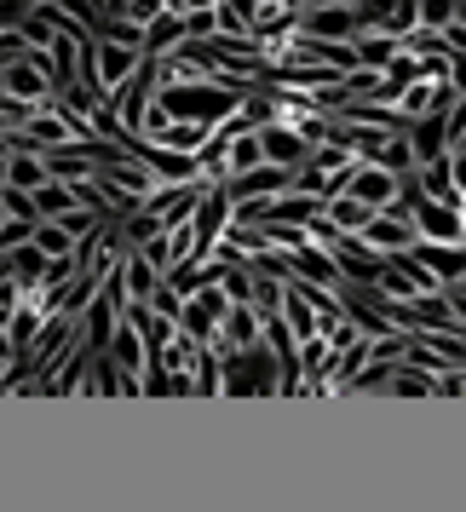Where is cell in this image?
<instances>
[{"mask_svg":"<svg viewBox=\"0 0 466 512\" xmlns=\"http://www.w3.org/2000/svg\"><path fill=\"white\" fill-rule=\"evenodd\" d=\"M415 6H420V29H449L461 0H415Z\"/></svg>","mask_w":466,"mask_h":512,"instance_id":"ffe728a7","label":"cell"},{"mask_svg":"<svg viewBox=\"0 0 466 512\" xmlns=\"http://www.w3.org/2000/svg\"><path fill=\"white\" fill-rule=\"evenodd\" d=\"M121 282H127V294H133L139 305H150V300H156V288H162L167 277L139 254V248H133V254H127V265H121Z\"/></svg>","mask_w":466,"mask_h":512,"instance_id":"5bb4252c","label":"cell"},{"mask_svg":"<svg viewBox=\"0 0 466 512\" xmlns=\"http://www.w3.org/2000/svg\"><path fill=\"white\" fill-rule=\"evenodd\" d=\"M438 397H466V369L438 374Z\"/></svg>","mask_w":466,"mask_h":512,"instance_id":"603a6c76","label":"cell"},{"mask_svg":"<svg viewBox=\"0 0 466 512\" xmlns=\"http://www.w3.org/2000/svg\"><path fill=\"white\" fill-rule=\"evenodd\" d=\"M35 6H41V0H35Z\"/></svg>","mask_w":466,"mask_h":512,"instance_id":"83f0119b","label":"cell"},{"mask_svg":"<svg viewBox=\"0 0 466 512\" xmlns=\"http://www.w3.org/2000/svg\"><path fill=\"white\" fill-rule=\"evenodd\" d=\"M282 317H288V328H294L300 340H311V334H323V311L311 305V294H305L300 282H288V294H282Z\"/></svg>","mask_w":466,"mask_h":512,"instance_id":"30bf717a","label":"cell"},{"mask_svg":"<svg viewBox=\"0 0 466 512\" xmlns=\"http://www.w3.org/2000/svg\"><path fill=\"white\" fill-rule=\"evenodd\" d=\"M357 162H363V156H357V150H351V144H317V150H311V162L300 167V173H294V190H311V196H340V190L351 185V173H357Z\"/></svg>","mask_w":466,"mask_h":512,"instance_id":"7a4b0ae2","label":"cell"},{"mask_svg":"<svg viewBox=\"0 0 466 512\" xmlns=\"http://www.w3.org/2000/svg\"><path fill=\"white\" fill-rule=\"evenodd\" d=\"M259 340H265V311H259V305H231L213 346L219 351H242V346H259Z\"/></svg>","mask_w":466,"mask_h":512,"instance_id":"8992f818","label":"cell"},{"mask_svg":"<svg viewBox=\"0 0 466 512\" xmlns=\"http://www.w3.org/2000/svg\"><path fill=\"white\" fill-rule=\"evenodd\" d=\"M374 213H380V208H369V202H363V196H351V190L328 196V219H334V225H340L346 236H363V231H369Z\"/></svg>","mask_w":466,"mask_h":512,"instance_id":"4fadbf2b","label":"cell"},{"mask_svg":"<svg viewBox=\"0 0 466 512\" xmlns=\"http://www.w3.org/2000/svg\"><path fill=\"white\" fill-rule=\"evenodd\" d=\"M415 185L426 190V196H438V202H461V208H466L461 185H455V156H438V162H426V167L415 173Z\"/></svg>","mask_w":466,"mask_h":512,"instance_id":"7c38bea8","label":"cell"},{"mask_svg":"<svg viewBox=\"0 0 466 512\" xmlns=\"http://www.w3.org/2000/svg\"><path fill=\"white\" fill-rule=\"evenodd\" d=\"M219 288L231 294V305H254V265H248V259H236V265H225V277H219Z\"/></svg>","mask_w":466,"mask_h":512,"instance_id":"ac0fdd59","label":"cell"},{"mask_svg":"<svg viewBox=\"0 0 466 512\" xmlns=\"http://www.w3.org/2000/svg\"><path fill=\"white\" fill-rule=\"evenodd\" d=\"M397 58H403V35H392V29L357 35V64H363V70H392Z\"/></svg>","mask_w":466,"mask_h":512,"instance_id":"ba28073f","label":"cell"},{"mask_svg":"<svg viewBox=\"0 0 466 512\" xmlns=\"http://www.w3.org/2000/svg\"><path fill=\"white\" fill-rule=\"evenodd\" d=\"M139 254L150 259V265H156V271H162V277H173V265H179V259H173V236H167V231L156 236V242H144Z\"/></svg>","mask_w":466,"mask_h":512,"instance_id":"44dd1931","label":"cell"},{"mask_svg":"<svg viewBox=\"0 0 466 512\" xmlns=\"http://www.w3.org/2000/svg\"><path fill=\"white\" fill-rule=\"evenodd\" d=\"M47 271H52V254H41L35 242H24V248L12 254V277L24 282V288H41V282H47Z\"/></svg>","mask_w":466,"mask_h":512,"instance_id":"2e32d148","label":"cell"},{"mask_svg":"<svg viewBox=\"0 0 466 512\" xmlns=\"http://www.w3.org/2000/svg\"><path fill=\"white\" fill-rule=\"evenodd\" d=\"M185 41H190L185 12H167V18H156V24L144 29V52H150V58H173Z\"/></svg>","mask_w":466,"mask_h":512,"instance_id":"9c48e42d","label":"cell"},{"mask_svg":"<svg viewBox=\"0 0 466 512\" xmlns=\"http://www.w3.org/2000/svg\"><path fill=\"white\" fill-rule=\"evenodd\" d=\"M110 357H116V369H127V374H144V369H150V346H144L139 323H127V317H121L116 340H110Z\"/></svg>","mask_w":466,"mask_h":512,"instance_id":"8fae6325","label":"cell"},{"mask_svg":"<svg viewBox=\"0 0 466 512\" xmlns=\"http://www.w3.org/2000/svg\"><path fill=\"white\" fill-rule=\"evenodd\" d=\"M0 213H6V219H29V225H41V213H35V190H18V185L0 190Z\"/></svg>","mask_w":466,"mask_h":512,"instance_id":"d6986e66","label":"cell"},{"mask_svg":"<svg viewBox=\"0 0 466 512\" xmlns=\"http://www.w3.org/2000/svg\"><path fill=\"white\" fill-rule=\"evenodd\" d=\"M449 116V110H443ZM443 116H420L409 121V144H415V162H438V156H449V127H443Z\"/></svg>","mask_w":466,"mask_h":512,"instance_id":"52a82bcc","label":"cell"},{"mask_svg":"<svg viewBox=\"0 0 466 512\" xmlns=\"http://www.w3.org/2000/svg\"><path fill=\"white\" fill-rule=\"evenodd\" d=\"M259 139H265V162H277V167H294V173H300L305 162H311V150H317V144L305 139L300 127H294V121H265V127H259Z\"/></svg>","mask_w":466,"mask_h":512,"instance_id":"277c9868","label":"cell"},{"mask_svg":"<svg viewBox=\"0 0 466 512\" xmlns=\"http://www.w3.org/2000/svg\"><path fill=\"white\" fill-rule=\"evenodd\" d=\"M29 242H35L41 254H52V259H70V254H75V236L64 231L58 219H41V225H35V236H29Z\"/></svg>","mask_w":466,"mask_h":512,"instance_id":"e0dca14e","label":"cell"},{"mask_svg":"<svg viewBox=\"0 0 466 512\" xmlns=\"http://www.w3.org/2000/svg\"><path fill=\"white\" fill-rule=\"evenodd\" d=\"M6 179H12V156H0V190H6Z\"/></svg>","mask_w":466,"mask_h":512,"instance_id":"cb8c5ba5","label":"cell"},{"mask_svg":"<svg viewBox=\"0 0 466 512\" xmlns=\"http://www.w3.org/2000/svg\"><path fill=\"white\" fill-rule=\"evenodd\" d=\"M363 242H369L374 254H409V248H415L420 242V225H415V213L403 208V202H397V208H386V213H374L369 219V231H363Z\"/></svg>","mask_w":466,"mask_h":512,"instance_id":"3957f363","label":"cell"},{"mask_svg":"<svg viewBox=\"0 0 466 512\" xmlns=\"http://www.w3.org/2000/svg\"><path fill=\"white\" fill-rule=\"evenodd\" d=\"M156 311H162V317H173V323H179V311H185V294H179V288H173V282H162V288H156Z\"/></svg>","mask_w":466,"mask_h":512,"instance_id":"7402d4cb","label":"cell"},{"mask_svg":"<svg viewBox=\"0 0 466 512\" xmlns=\"http://www.w3.org/2000/svg\"><path fill=\"white\" fill-rule=\"evenodd\" d=\"M415 259L438 277V288L466 282V242H415Z\"/></svg>","mask_w":466,"mask_h":512,"instance_id":"5b68a950","label":"cell"},{"mask_svg":"<svg viewBox=\"0 0 466 512\" xmlns=\"http://www.w3.org/2000/svg\"><path fill=\"white\" fill-rule=\"evenodd\" d=\"M0 225H6V213H0Z\"/></svg>","mask_w":466,"mask_h":512,"instance_id":"d4e9b609","label":"cell"},{"mask_svg":"<svg viewBox=\"0 0 466 512\" xmlns=\"http://www.w3.org/2000/svg\"><path fill=\"white\" fill-rule=\"evenodd\" d=\"M81 208V196H75V185H64V179H47V185L35 190V213L41 219H64V213Z\"/></svg>","mask_w":466,"mask_h":512,"instance_id":"9a60e30c","label":"cell"},{"mask_svg":"<svg viewBox=\"0 0 466 512\" xmlns=\"http://www.w3.org/2000/svg\"><path fill=\"white\" fill-rule=\"evenodd\" d=\"M254 6H265V0H254Z\"/></svg>","mask_w":466,"mask_h":512,"instance_id":"484cf974","label":"cell"},{"mask_svg":"<svg viewBox=\"0 0 466 512\" xmlns=\"http://www.w3.org/2000/svg\"><path fill=\"white\" fill-rule=\"evenodd\" d=\"M110 6H116V0H110Z\"/></svg>","mask_w":466,"mask_h":512,"instance_id":"4316f807","label":"cell"},{"mask_svg":"<svg viewBox=\"0 0 466 512\" xmlns=\"http://www.w3.org/2000/svg\"><path fill=\"white\" fill-rule=\"evenodd\" d=\"M219 357H225V397H282V357L271 351V340Z\"/></svg>","mask_w":466,"mask_h":512,"instance_id":"6da1fadb","label":"cell"}]
</instances>
